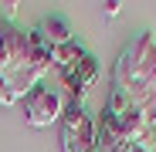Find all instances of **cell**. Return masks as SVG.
<instances>
[{
  "label": "cell",
  "mask_w": 156,
  "mask_h": 152,
  "mask_svg": "<svg viewBox=\"0 0 156 152\" xmlns=\"http://www.w3.org/2000/svg\"><path fill=\"white\" fill-rule=\"evenodd\" d=\"M153 47L156 44H153V34L149 31L136 34L133 41L122 47V54H119V61L112 68V88H122L136 105H143V101L149 98V91H153V85L146 81V64H149Z\"/></svg>",
  "instance_id": "cell-1"
},
{
  "label": "cell",
  "mask_w": 156,
  "mask_h": 152,
  "mask_svg": "<svg viewBox=\"0 0 156 152\" xmlns=\"http://www.w3.org/2000/svg\"><path fill=\"white\" fill-rule=\"evenodd\" d=\"M61 149L65 152H92L95 149V115L78 98H68L65 115H61Z\"/></svg>",
  "instance_id": "cell-2"
},
{
  "label": "cell",
  "mask_w": 156,
  "mask_h": 152,
  "mask_svg": "<svg viewBox=\"0 0 156 152\" xmlns=\"http://www.w3.org/2000/svg\"><path fill=\"white\" fill-rule=\"evenodd\" d=\"M65 95L58 88H51V85H37L27 98H24V118H27V125H34V129H48V125H55L61 122L65 115Z\"/></svg>",
  "instance_id": "cell-3"
},
{
  "label": "cell",
  "mask_w": 156,
  "mask_h": 152,
  "mask_svg": "<svg viewBox=\"0 0 156 152\" xmlns=\"http://www.w3.org/2000/svg\"><path fill=\"white\" fill-rule=\"evenodd\" d=\"M98 74H102V68H98V61H95V54H85L78 58L68 71H61V81H65V88H68V95L71 98H78V101H85V95L92 91V85L98 81Z\"/></svg>",
  "instance_id": "cell-4"
},
{
  "label": "cell",
  "mask_w": 156,
  "mask_h": 152,
  "mask_svg": "<svg viewBox=\"0 0 156 152\" xmlns=\"http://www.w3.org/2000/svg\"><path fill=\"white\" fill-rule=\"evenodd\" d=\"M37 31H41V37L51 44V51L61 47V44H68V41H75V31L68 27L61 17H44V20L37 24Z\"/></svg>",
  "instance_id": "cell-5"
},
{
  "label": "cell",
  "mask_w": 156,
  "mask_h": 152,
  "mask_svg": "<svg viewBox=\"0 0 156 152\" xmlns=\"http://www.w3.org/2000/svg\"><path fill=\"white\" fill-rule=\"evenodd\" d=\"M82 54H85V44L75 37V41H68V44H61V47L51 51V64H55L58 71H68V68H71L78 58H82Z\"/></svg>",
  "instance_id": "cell-6"
},
{
  "label": "cell",
  "mask_w": 156,
  "mask_h": 152,
  "mask_svg": "<svg viewBox=\"0 0 156 152\" xmlns=\"http://www.w3.org/2000/svg\"><path fill=\"white\" fill-rule=\"evenodd\" d=\"M119 7H122L119 0H109V4H105V14H109V17H115V14H119Z\"/></svg>",
  "instance_id": "cell-7"
}]
</instances>
